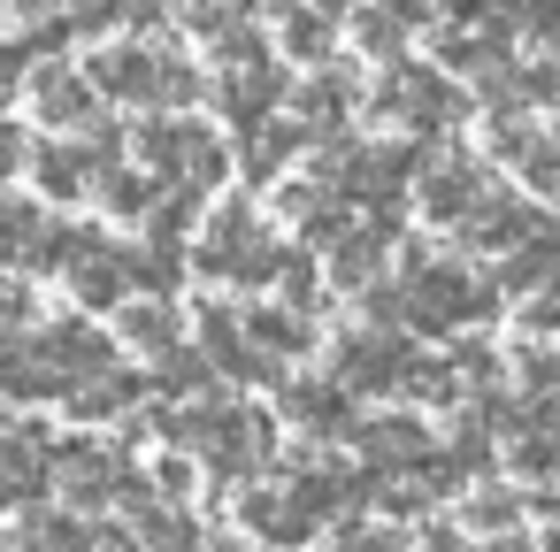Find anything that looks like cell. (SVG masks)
Instances as JSON below:
<instances>
[{
	"label": "cell",
	"mask_w": 560,
	"mask_h": 552,
	"mask_svg": "<svg viewBox=\"0 0 560 552\" xmlns=\"http://www.w3.org/2000/svg\"><path fill=\"white\" fill-rule=\"evenodd\" d=\"M93 93L101 101H124V108H185L200 101V70L177 62V55H154V47H108L93 55Z\"/></svg>",
	"instance_id": "6da1fadb"
},
{
	"label": "cell",
	"mask_w": 560,
	"mask_h": 552,
	"mask_svg": "<svg viewBox=\"0 0 560 552\" xmlns=\"http://www.w3.org/2000/svg\"><path fill=\"white\" fill-rule=\"evenodd\" d=\"M399 300H407V330H460V322H476V315L499 307V292H483L460 261H430V254L407 261Z\"/></svg>",
	"instance_id": "7a4b0ae2"
},
{
	"label": "cell",
	"mask_w": 560,
	"mask_h": 552,
	"mask_svg": "<svg viewBox=\"0 0 560 552\" xmlns=\"http://www.w3.org/2000/svg\"><path fill=\"white\" fill-rule=\"evenodd\" d=\"M192 269H200V277H215V284H246V292H261V284H269V269H277V246H269L261 215H254L246 200H231V208H215L208 238L192 246Z\"/></svg>",
	"instance_id": "3957f363"
},
{
	"label": "cell",
	"mask_w": 560,
	"mask_h": 552,
	"mask_svg": "<svg viewBox=\"0 0 560 552\" xmlns=\"http://www.w3.org/2000/svg\"><path fill=\"white\" fill-rule=\"evenodd\" d=\"M139 162H147L154 177H177L185 192H215L223 169H231V154L215 146V131H200V124H185V116L139 124Z\"/></svg>",
	"instance_id": "277c9868"
},
{
	"label": "cell",
	"mask_w": 560,
	"mask_h": 552,
	"mask_svg": "<svg viewBox=\"0 0 560 552\" xmlns=\"http://www.w3.org/2000/svg\"><path fill=\"white\" fill-rule=\"evenodd\" d=\"M407 361H415L407 330H376V322H369V330H346V338L330 345V368H338L346 391H399Z\"/></svg>",
	"instance_id": "5b68a950"
},
{
	"label": "cell",
	"mask_w": 560,
	"mask_h": 552,
	"mask_svg": "<svg viewBox=\"0 0 560 552\" xmlns=\"http://www.w3.org/2000/svg\"><path fill=\"white\" fill-rule=\"evenodd\" d=\"M369 108L376 116H392V124H415V131H445V124H460V93L438 78V70H392L376 93H369Z\"/></svg>",
	"instance_id": "8992f818"
},
{
	"label": "cell",
	"mask_w": 560,
	"mask_h": 552,
	"mask_svg": "<svg viewBox=\"0 0 560 552\" xmlns=\"http://www.w3.org/2000/svg\"><path fill=\"white\" fill-rule=\"evenodd\" d=\"M200 353H208V368H223L231 384H284V361L261 353V345L238 330V315H231L223 300L200 307Z\"/></svg>",
	"instance_id": "52a82bcc"
},
{
	"label": "cell",
	"mask_w": 560,
	"mask_h": 552,
	"mask_svg": "<svg viewBox=\"0 0 560 552\" xmlns=\"http://www.w3.org/2000/svg\"><path fill=\"white\" fill-rule=\"evenodd\" d=\"M32 353H39V368H47V384H55V391L116 361V345H108L93 322H78V315H70V322H47V330H32Z\"/></svg>",
	"instance_id": "ba28073f"
},
{
	"label": "cell",
	"mask_w": 560,
	"mask_h": 552,
	"mask_svg": "<svg viewBox=\"0 0 560 552\" xmlns=\"http://www.w3.org/2000/svg\"><path fill=\"white\" fill-rule=\"evenodd\" d=\"M483 192H491V169H483L476 154H445V162L422 169V215H430V223H460Z\"/></svg>",
	"instance_id": "9c48e42d"
},
{
	"label": "cell",
	"mask_w": 560,
	"mask_h": 552,
	"mask_svg": "<svg viewBox=\"0 0 560 552\" xmlns=\"http://www.w3.org/2000/svg\"><path fill=\"white\" fill-rule=\"evenodd\" d=\"M277 101H284V70H269V55L231 62V70H223V85H215V108H223L238 131H254L261 116H277Z\"/></svg>",
	"instance_id": "30bf717a"
},
{
	"label": "cell",
	"mask_w": 560,
	"mask_h": 552,
	"mask_svg": "<svg viewBox=\"0 0 560 552\" xmlns=\"http://www.w3.org/2000/svg\"><path fill=\"white\" fill-rule=\"evenodd\" d=\"M32 108H39V124H55V131H93V124H101V93H93V78L62 70V62L32 78Z\"/></svg>",
	"instance_id": "8fae6325"
},
{
	"label": "cell",
	"mask_w": 560,
	"mask_h": 552,
	"mask_svg": "<svg viewBox=\"0 0 560 552\" xmlns=\"http://www.w3.org/2000/svg\"><path fill=\"white\" fill-rule=\"evenodd\" d=\"M476 254H506V246H522V238H537L545 231V215L537 208H522V200H499V192H483L460 223H453Z\"/></svg>",
	"instance_id": "7c38bea8"
},
{
	"label": "cell",
	"mask_w": 560,
	"mask_h": 552,
	"mask_svg": "<svg viewBox=\"0 0 560 552\" xmlns=\"http://www.w3.org/2000/svg\"><path fill=\"white\" fill-rule=\"evenodd\" d=\"M284 414L307 430V437H353V391L330 376V384H315V376H300V384H284Z\"/></svg>",
	"instance_id": "4fadbf2b"
},
{
	"label": "cell",
	"mask_w": 560,
	"mask_h": 552,
	"mask_svg": "<svg viewBox=\"0 0 560 552\" xmlns=\"http://www.w3.org/2000/svg\"><path fill=\"white\" fill-rule=\"evenodd\" d=\"M147 391H154V384H139V376H131V368H116V361H108V368H93V376H78V384H62V399H70V414H78V422H116V414H131Z\"/></svg>",
	"instance_id": "5bb4252c"
},
{
	"label": "cell",
	"mask_w": 560,
	"mask_h": 552,
	"mask_svg": "<svg viewBox=\"0 0 560 552\" xmlns=\"http://www.w3.org/2000/svg\"><path fill=\"white\" fill-rule=\"evenodd\" d=\"M238 521H246L254 544H284V552H300V544L315 537V521L292 506V491H261V483L238 498Z\"/></svg>",
	"instance_id": "9a60e30c"
},
{
	"label": "cell",
	"mask_w": 560,
	"mask_h": 552,
	"mask_svg": "<svg viewBox=\"0 0 560 552\" xmlns=\"http://www.w3.org/2000/svg\"><path fill=\"white\" fill-rule=\"evenodd\" d=\"M499 292L506 300H529V292H560V231L545 223L537 238L506 246V269H499Z\"/></svg>",
	"instance_id": "2e32d148"
},
{
	"label": "cell",
	"mask_w": 560,
	"mask_h": 552,
	"mask_svg": "<svg viewBox=\"0 0 560 552\" xmlns=\"http://www.w3.org/2000/svg\"><path fill=\"white\" fill-rule=\"evenodd\" d=\"M238 330H246L261 353H277L284 368H292V361H307V353H315V338H323V330H315V315H292V307H246V315H238Z\"/></svg>",
	"instance_id": "e0dca14e"
},
{
	"label": "cell",
	"mask_w": 560,
	"mask_h": 552,
	"mask_svg": "<svg viewBox=\"0 0 560 552\" xmlns=\"http://www.w3.org/2000/svg\"><path fill=\"white\" fill-rule=\"evenodd\" d=\"M32 177L47 185V200H85V192H93V177H101V162H93V146L47 139V146H32Z\"/></svg>",
	"instance_id": "ac0fdd59"
},
{
	"label": "cell",
	"mask_w": 560,
	"mask_h": 552,
	"mask_svg": "<svg viewBox=\"0 0 560 552\" xmlns=\"http://www.w3.org/2000/svg\"><path fill=\"white\" fill-rule=\"evenodd\" d=\"M307 139H315L307 124H277V116H261V124L246 131V154H238V169H246L254 185H277V177H284V162H292Z\"/></svg>",
	"instance_id": "d6986e66"
},
{
	"label": "cell",
	"mask_w": 560,
	"mask_h": 552,
	"mask_svg": "<svg viewBox=\"0 0 560 552\" xmlns=\"http://www.w3.org/2000/svg\"><path fill=\"white\" fill-rule=\"evenodd\" d=\"M392 238H399V231H384V223L338 231V238H330V284H346V292L376 284V269H384V246H392Z\"/></svg>",
	"instance_id": "ffe728a7"
},
{
	"label": "cell",
	"mask_w": 560,
	"mask_h": 552,
	"mask_svg": "<svg viewBox=\"0 0 560 552\" xmlns=\"http://www.w3.org/2000/svg\"><path fill=\"white\" fill-rule=\"evenodd\" d=\"M353 437H361V453H369V468H415V460L430 453V430H422L415 414H384V422H353Z\"/></svg>",
	"instance_id": "44dd1931"
},
{
	"label": "cell",
	"mask_w": 560,
	"mask_h": 552,
	"mask_svg": "<svg viewBox=\"0 0 560 552\" xmlns=\"http://www.w3.org/2000/svg\"><path fill=\"white\" fill-rule=\"evenodd\" d=\"M39 246H47V208L0 200V269H39Z\"/></svg>",
	"instance_id": "7402d4cb"
},
{
	"label": "cell",
	"mask_w": 560,
	"mask_h": 552,
	"mask_svg": "<svg viewBox=\"0 0 560 552\" xmlns=\"http://www.w3.org/2000/svg\"><path fill=\"white\" fill-rule=\"evenodd\" d=\"M353 101H361V85H353L346 70H323V78H307V85H300V124L323 139V131H338V124L353 116Z\"/></svg>",
	"instance_id": "603a6c76"
},
{
	"label": "cell",
	"mask_w": 560,
	"mask_h": 552,
	"mask_svg": "<svg viewBox=\"0 0 560 552\" xmlns=\"http://www.w3.org/2000/svg\"><path fill=\"white\" fill-rule=\"evenodd\" d=\"M506 475L522 483H560V430L552 422H522L506 437Z\"/></svg>",
	"instance_id": "cb8c5ba5"
},
{
	"label": "cell",
	"mask_w": 560,
	"mask_h": 552,
	"mask_svg": "<svg viewBox=\"0 0 560 552\" xmlns=\"http://www.w3.org/2000/svg\"><path fill=\"white\" fill-rule=\"evenodd\" d=\"M55 384H47V368H39V353H32V338H16V330H0V407H24V399H47Z\"/></svg>",
	"instance_id": "d4e9b609"
},
{
	"label": "cell",
	"mask_w": 560,
	"mask_h": 552,
	"mask_svg": "<svg viewBox=\"0 0 560 552\" xmlns=\"http://www.w3.org/2000/svg\"><path fill=\"white\" fill-rule=\"evenodd\" d=\"M269 284L284 292V307H292V315H323V307H330V292H323V277H315V261H307V246H292V254H277V269H269Z\"/></svg>",
	"instance_id": "484cf974"
},
{
	"label": "cell",
	"mask_w": 560,
	"mask_h": 552,
	"mask_svg": "<svg viewBox=\"0 0 560 552\" xmlns=\"http://www.w3.org/2000/svg\"><path fill=\"white\" fill-rule=\"evenodd\" d=\"M124 338H131L147 361H162V353L177 345V315H170V300H124Z\"/></svg>",
	"instance_id": "4316f807"
},
{
	"label": "cell",
	"mask_w": 560,
	"mask_h": 552,
	"mask_svg": "<svg viewBox=\"0 0 560 552\" xmlns=\"http://www.w3.org/2000/svg\"><path fill=\"white\" fill-rule=\"evenodd\" d=\"M399 391H407V399H422V407H453L468 384L453 376V361H422V353H415V361H407V376H399Z\"/></svg>",
	"instance_id": "83f0119b"
},
{
	"label": "cell",
	"mask_w": 560,
	"mask_h": 552,
	"mask_svg": "<svg viewBox=\"0 0 560 552\" xmlns=\"http://www.w3.org/2000/svg\"><path fill=\"white\" fill-rule=\"evenodd\" d=\"M460 521H468L476 537H506V529L522 521V491H499V483H483V491L460 506Z\"/></svg>",
	"instance_id": "f1b7e54d"
},
{
	"label": "cell",
	"mask_w": 560,
	"mask_h": 552,
	"mask_svg": "<svg viewBox=\"0 0 560 552\" xmlns=\"http://www.w3.org/2000/svg\"><path fill=\"white\" fill-rule=\"evenodd\" d=\"M277 9H284V47L300 62H323L330 55V16L323 9H300V0H277Z\"/></svg>",
	"instance_id": "f546056e"
},
{
	"label": "cell",
	"mask_w": 560,
	"mask_h": 552,
	"mask_svg": "<svg viewBox=\"0 0 560 552\" xmlns=\"http://www.w3.org/2000/svg\"><path fill=\"white\" fill-rule=\"evenodd\" d=\"M101 192H108V208H116V215H147V208L162 200V185H154L147 169H124V162H108V169H101Z\"/></svg>",
	"instance_id": "4dcf8cb0"
},
{
	"label": "cell",
	"mask_w": 560,
	"mask_h": 552,
	"mask_svg": "<svg viewBox=\"0 0 560 552\" xmlns=\"http://www.w3.org/2000/svg\"><path fill=\"white\" fill-rule=\"evenodd\" d=\"M215 384V368H208V353H192L185 338L162 353V391H177V399H192V391H208Z\"/></svg>",
	"instance_id": "1f68e13d"
},
{
	"label": "cell",
	"mask_w": 560,
	"mask_h": 552,
	"mask_svg": "<svg viewBox=\"0 0 560 552\" xmlns=\"http://www.w3.org/2000/svg\"><path fill=\"white\" fill-rule=\"evenodd\" d=\"M93 521H78V514H32V544H47V552H93Z\"/></svg>",
	"instance_id": "d6a6232c"
},
{
	"label": "cell",
	"mask_w": 560,
	"mask_h": 552,
	"mask_svg": "<svg viewBox=\"0 0 560 552\" xmlns=\"http://www.w3.org/2000/svg\"><path fill=\"white\" fill-rule=\"evenodd\" d=\"M514 169L529 177V192H545V200H560V146H552V139H529V146L514 154Z\"/></svg>",
	"instance_id": "836d02e7"
},
{
	"label": "cell",
	"mask_w": 560,
	"mask_h": 552,
	"mask_svg": "<svg viewBox=\"0 0 560 552\" xmlns=\"http://www.w3.org/2000/svg\"><path fill=\"white\" fill-rule=\"evenodd\" d=\"M338 552H407V537H399V529H376V521L338 514Z\"/></svg>",
	"instance_id": "e575fe53"
},
{
	"label": "cell",
	"mask_w": 560,
	"mask_h": 552,
	"mask_svg": "<svg viewBox=\"0 0 560 552\" xmlns=\"http://www.w3.org/2000/svg\"><path fill=\"white\" fill-rule=\"evenodd\" d=\"M445 361H453V376H460V384H468V376H476V384H491V376H499V353H491V338H460Z\"/></svg>",
	"instance_id": "d590c367"
},
{
	"label": "cell",
	"mask_w": 560,
	"mask_h": 552,
	"mask_svg": "<svg viewBox=\"0 0 560 552\" xmlns=\"http://www.w3.org/2000/svg\"><path fill=\"white\" fill-rule=\"evenodd\" d=\"M522 384H529V399H560V353L552 345H529L522 353Z\"/></svg>",
	"instance_id": "8d00e7d4"
},
{
	"label": "cell",
	"mask_w": 560,
	"mask_h": 552,
	"mask_svg": "<svg viewBox=\"0 0 560 552\" xmlns=\"http://www.w3.org/2000/svg\"><path fill=\"white\" fill-rule=\"evenodd\" d=\"M399 39H407V24H399V16H384V9H369V16H361V47H369V55H399Z\"/></svg>",
	"instance_id": "74e56055"
},
{
	"label": "cell",
	"mask_w": 560,
	"mask_h": 552,
	"mask_svg": "<svg viewBox=\"0 0 560 552\" xmlns=\"http://www.w3.org/2000/svg\"><path fill=\"white\" fill-rule=\"evenodd\" d=\"M16 322H32V292H24V277L0 269V330H16Z\"/></svg>",
	"instance_id": "f35d334b"
},
{
	"label": "cell",
	"mask_w": 560,
	"mask_h": 552,
	"mask_svg": "<svg viewBox=\"0 0 560 552\" xmlns=\"http://www.w3.org/2000/svg\"><path fill=\"white\" fill-rule=\"evenodd\" d=\"M24 62H32L24 47H0V108L16 101V85H24Z\"/></svg>",
	"instance_id": "ab89813d"
},
{
	"label": "cell",
	"mask_w": 560,
	"mask_h": 552,
	"mask_svg": "<svg viewBox=\"0 0 560 552\" xmlns=\"http://www.w3.org/2000/svg\"><path fill=\"white\" fill-rule=\"evenodd\" d=\"M154 491H162V498H185V491H192V460H162V468H154Z\"/></svg>",
	"instance_id": "60d3db41"
},
{
	"label": "cell",
	"mask_w": 560,
	"mask_h": 552,
	"mask_svg": "<svg viewBox=\"0 0 560 552\" xmlns=\"http://www.w3.org/2000/svg\"><path fill=\"white\" fill-rule=\"evenodd\" d=\"M483 552H537V544H522V537L506 529V537H483Z\"/></svg>",
	"instance_id": "b9f144b4"
},
{
	"label": "cell",
	"mask_w": 560,
	"mask_h": 552,
	"mask_svg": "<svg viewBox=\"0 0 560 552\" xmlns=\"http://www.w3.org/2000/svg\"><path fill=\"white\" fill-rule=\"evenodd\" d=\"M537 552H560V521H552V529H545V544H537Z\"/></svg>",
	"instance_id": "7bdbcfd3"
},
{
	"label": "cell",
	"mask_w": 560,
	"mask_h": 552,
	"mask_svg": "<svg viewBox=\"0 0 560 552\" xmlns=\"http://www.w3.org/2000/svg\"><path fill=\"white\" fill-rule=\"evenodd\" d=\"M537 506H545V514H552V521H560V491H545V498H537Z\"/></svg>",
	"instance_id": "ee69618b"
},
{
	"label": "cell",
	"mask_w": 560,
	"mask_h": 552,
	"mask_svg": "<svg viewBox=\"0 0 560 552\" xmlns=\"http://www.w3.org/2000/svg\"><path fill=\"white\" fill-rule=\"evenodd\" d=\"M24 9H47V0H24Z\"/></svg>",
	"instance_id": "f6af8a7d"
},
{
	"label": "cell",
	"mask_w": 560,
	"mask_h": 552,
	"mask_svg": "<svg viewBox=\"0 0 560 552\" xmlns=\"http://www.w3.org/2000/svg\"><path fill=\"white\" fill-rule=\"evenodd\" d=\"M24 552H47V544H24Z\"/></svg>",
	"instance_id": "bcb514c9"
}]
</instances>
